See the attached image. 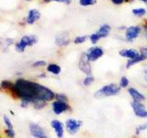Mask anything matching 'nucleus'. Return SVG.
Returning <instances> with one entry per match:
<instances>
[{
	"mask_svg": "<svg viewBox=\"0 0 147 138\" xmlns=\"http://www.w3.org/2000/svg\"><path fill=\"white\" fill-rule=\"evenodd\" d=\"M50 127L53 131L55 136L57 138H63L65 135V127H64V122H63L59 119H53L50 122Z\"/></svg>",
	"mask_w": 147,
	"mask_h": 138,
	"instance_id": "7",
	"label": "nucleus"
},
{
	"mask_svg": "<svg viewBox=\"0 0 147 138\" xmlns=\"http://www.w3.org/2000/svg\"><path fill=\"white\" fill-rule=\"evenodd\" d=\"M91 62L86 56V53H83L80 55L79 61H78V68L80 69L82 73H84L86 76L92 75V66Z\"/></svg>",
	"mask_w": 147,
	"mask_h": 138,
	"instance_id": "8",
	"label": "nucleus"
},
{
	"mask_svg": "<svg viewBox=\"0 0 147 138\" xmlns=\"http://www.w3.org/2000/svg\"><path fill=\"white\" fill-rule=\"evenodd\" d=\"M119 54L121 57L127 58L128 60H131L136 58L139 55V51L135 49H122L119 52Z\"/></svg>",
	"mask_w": 147,
	"mask_h": 138,
	"instance_id": "13",
	"label": "nucleus"
},
{
	"mask_svg": "<svg viewBox=\"0 0 147 138\" xmlns=\"http://www.w3.org/2000/svg\"><path fill=\"white\" fill-rule=\"evenodd\" d=\"M141 32V28L139 26H131L127 28L126 32H125V38L128 41H131L135 40L138 36H139Z\"/></svg>",
	"mask_w": 147,
	"mask_h": 138,
	"instance_id": "12",
	"label": "nucleus"
},
{
	"mask_svg": "<svg viewBox=\"0 0 147 138\" xmlns=\"http://www.w3.org/2000/svg\"><path fill=\"white\" fill-rule=\"evenodd\" d=\"M88 37L86 36V35H83V36H77L74 40V43L75 44H83L84 43H86V41L87 40Z\"/></svg>",
	"mask_w": 147,
	"mask_h": 138,
	"instance_id": "29",
	"label": "nucleus"
},
{
	"mask_svg": "<svg viewBox=\"0 0 147 138\" xmlns=\"http://www.w3.org/2000/svg\"><path fill=\"white\" fill-rule=\"evenodd\" d=\"M142 61H144V57L142 56V55L139 53V55L134 58V59H131V60H128L127 61V64H126V68L127 69H130L131 67H132L133 66H135L136 64L138 63H140V62H142Z\"/></svg>",
	"mask_w": 147,
	"mask_h": 138,
	"instance_id": "20",
	"label": "nucleus"
},
{
	"mask_svg": "<svg viewBox=\"0 0 147 138\" xmlns=\"http://www.w3.org/2000/svg\"><path fill=\"white\" fill-rule=\"evenodd\" d=\"M146 130H147V122L141 123L135 128V135L139 136L142 132H144Z\"/></svg>",
	"mask_w": 147,
	"mask_h": 138,
	"instance_id": "26",
	"label": "nucleus"
},
{
	"mask_svg": "<svg viewBox=\"0 0 147 138\" xmlns=\"http://www.w3.org/2000/svg\"><path fill=\"white\" fill-rule=\"evenodd\" d=\"M132 13H133V15H135L137 17H142L144 15H145L146 10L144 8H135L132 10Z\"/></svg>",
	"mask_w": 147,
	"mask_h": 138,
	"instance_id": "30",
	"label": "nucleus"
},
{
	"mask_svg": "<svg viewBox=\"0 0 147 138\" xmlns=\"http://www.w3.org/2000/svg\"><path fill=\"white\" fill-rule=\"evenodd\" d=\"M32 98H23L20 99V106L22 109H28L31 106Z\"/></svg>",
	"mask_w": 147,
	"mask_h": 138,
	"instance_id": "22",
	"label": "nucleus"
},
{
	"mask_svg": "<svg viewBox=\"0 0 147 138\" xmlns=\"http://www.w3.org/2000/svg\"><path fill=\"white\" fill-rule=\"evenodd\" d=\"M69 43H70V39H69L68 35H59L56 37L55 39V44L59 47H64V46H67Z\"/></svg>",
	"mask_w": 147,
	"mask_h": 138,
	"instance_id": "16",
	"label": "nucleus"
},
{
	"mask_svg": "<svg viewBox=\"0 0 147 138\" xmlns=\"http://www.w3.org/2000/svg\"><path fill=\"white\" fill-rule=\"evenodd\" d=\"M141 1H142V2H144V3H147V0H141Z\"/></svg>",
	"mask_w": 147,
	"mask_h": 138,
	"instance_id": "39",
	"label": "nucleus"
},
{
	"mask_svg": "<svg viewBox=\"0 0 147 138\" xmlns=\"http://www.w3.org/2000/svg\"><path fill=\"white\" fill-rule=\"evenodd\" d=\"M35 93L37 98L42 99L48 103H51L53 100H54L55 95H56V93L52 89H50V87L40 84V82L37 81L35 83Z\"/></svg>",
	"mask_w": 147,
	"mask_h": 138,
	"instance_id": "2",
	"label": "nucleus"
},
{
	"mask_svg": "<svg viewBox=\"0 0 147 138\" xmlns=\"http://www.w3.org/2000/svg\"><path fill=\"white\" fill-rule=\"evenodd\" d=\"M125 0H111V2L113 3V4H115V5H121V4H122Z\"/></svg>",
	"mask_w": 147,
	"mask_h": 138,
	"instance_id": "36",
	"label": "nucleus"
},
{
	"mask_svg": "<svg viewBox=\"0 0 147 138\" xmlns=\"http://www.w3.org/2000/svg\"><path fill=\"white\" fill-rule=\"evenodd\" d=\"M51 110L54 115L60 116V115L65 114L68 112H72V107L69 102H63L54 99L51 102Z\"/></svg>",
	"mask_w": 147,
	"mask_h": 138,
	"instance_id": "4",
	"label": "nucleus"
},
{
	"mask_svg": "<svg viewBox=\"0 0 147 138\" xmlns=\"http://www.w3.org/2000/svg\"><path fill=\"white\" fill-rule=\"evenodd\" d=\"M40 18V13L37 9H32L30 11L29 16L27 18V23L28 24H33Z\"/></svg>",
	"mask_w": 147,
	"mask_h": 138,
	"instance_id": "17",
	"label": "nucleus"
},
{
	"mask_svg": "<svg viewBox=\"0 0 147 138\" xmlns=\"http://www.w3.org/2000/svg\"><path fill=\"white\" fill-rule=\"evenodd\" d=\"M3 122L5 124V126H6V128H14L12 121L8 115H4L3 116Z\"/></svg>",
	"mask_w": 147,
	"mask_h": 138,
	"instance_id": "28",
	"label": "nucleus"
},
{
	"mask_svg": "<svg viewBox=\"0 0 147 138\" xmlns=\"http://www.w3.org/2000/svg\"><path fill=\"white\" fill-rule=\"evenodd\" d=\"M9 112H10V114H11V115H14V112H12V110H9Z\"/></svg>",
	"mask_w": 147,
	"mask_h": 138,
	"instance_id": "38",
	"label": "nucleus"
},
{
	"mask_svg": "<svg viewBox=\"0 0 147 138\" xmlns=\"http://www.w3.org/2000/svg\"><path fill=\"white\" fill-rule=\"evenodd\" d=\"M47 106H48V102H46V101L37 98V97L32 98L30 107L32 109H34L35 110H43Z\"/></svg>",
	"mask_w": 147,
	"mask_h": 138,
	"instance_id": "14",
	"label": "nucleus"
},
{
	"mask_svg": "<svg viewBox=\"0 0 147 138\" xmlns=\"http://www.w3.org/2000/svg\"><path fill=\"white\" fill-rule=\"evenodd\" d=\"M51 1H56V2H63V3H66L69 4L71 2V0H44V2H51Z\"/></svg>",
	"mask_w": 147,
	"mask_h": 138,
	"instance_id": "35",
	"label": "nucleus"
},
{
	"mask_svg": "<svg viewBox=\"0 0 147 138\" xmlns=\"http://www.w3.org/2000/svg\"><path fill=\"white\" fill-rule=\"evenodd\" d=\"M132 112L137 118L146 119L147 118V109L145 105L142 102H137V101H131V103Z\"/></svg>",
	"mask_w": 147,
	"mask_h": 138,
	"instance_id": "9",
	"label": "nucleus"
},
{
	"mask_svg": "<svg viewBox=\"0 0 147 138\" xmlns=\"http://www.w3.org/2000/svg\"><path fill=\"white\" fill-rule=\"evenodd\" d=\"M29 133L33 138H51L46 129L39 122H31L29 123Z\"/></svg>",
	"mask_w": 147,
	"mask_h": 138,
	"instance_id": "5",
	"label": "nucleus"
},
{
	"mask_svg": "<svg viewBox=\"0 0 147 138\" xmlns=\"http://www.w3.org/2000/svg\"><path fill=\"white\" fill-rule=\"evenodd\" d=\"M100 39H101V38L99 37V35H98V33H96H96L91 34V35L89 36V40H90V41H91V43H92V44H96Z\"/></svg>",
	"mask_w": 147,
	"mask_h": 138,
	"instance_id": "31",
	"label": "nucleus"
},
{
	"mask_svg": "<svg viewBox=\"0 0 147 138\" xmlns=\"http://www.w3.org/2000/svg\"><path fill=\"white\" fill-rule=\"evenodd\" d=\"M94 82H95V77L93 76H92V75L86 76L82 80V85L84 87H87L91 86Z\"/></svg>",
	"mask_w": 147,
	"mask_h": 138,
	"instance_id": "21",
	"label": "nucleus"
},
{
	"mask_svg": "<svg viewBox=\"0 0 147 138\" xmlns=\"http://www.w3.org/2000/svg\"><path fill=\"white\" fill-rule=\"evenodd\" d=\"M14 84L13 81H10V80H2L0 82V91L1 92H4V93L7 94L8 91L10 90V89L12 87Z\"/></svg>",
	"mask_w": 147,
	"mask_h": 138,
	"instance_id": "18",
	"label": "nucleus"
},
{
	"mask_svg": "<svg viewBox=\"0 0 147 138\" xmlns=\"http://www.w3.org/2000/svg\"><path fill=\"white\" fill-rule=\"evenodd\" d=\"M121 89L116 83H109V84L104 85L96 90L94 93V98L96 99H103L114 97L119 94Z\"/></svg>",
	"mask_w": 147,
	"mask_h": 138,
	"instance_id": "1",
	"label": "nucleus"
},
{
	"mask_svg": "<svg viewBox=\"0 0 147 138\" xmlns=\"http://www.w3.org/2000/svg\"><path fill=\"white\" fill-rule=\"evenodd\" d=\"M144 30H145V31H146V33H147V21L144 23Z\"/></svg>",
	"mask_w": 147,
	"mask_h": 138,
	"instance_id": "37",
	"label": "nucleus"
},
{
	"mask_svg": "<svg viewBox=\"0 0 147 138\" xmlns=\"http://www.w3.org/2000/svg\"><path fill=\"white\" fill-rule=\"evenodd\" d=\"M46 71H47V73L51 74V75L59 76L62 72V68L58 64L50 63L47 64V66H46Z\"/></svg>",
	"mask_w": 147,
	"mask_h": 138,
	"instance_id": "15",
	"label": "nucleus"
},
{
	"mask_svg": "<svg viewBox=\"0 0 147 138\" xmlns=\"http://www.w3.org/2000/svg\"><path fill=\"white\" fill-rule=\"evenodd\" d=\"M139 53L144 57V60L147 59V47H142L139 51Z\"/></svg>",
	"mask_w": 147,
	"mask_h": 138,
	"instance_id": "33",
	"label": "nucleus"
},
{
	"mask_svg": "<svg viewBox=\"0 0 147 138\" xmlns=\"http://www.w3.org/2000/svg\"><path fill=\"white\" fill-rule=\"evenodd\" d=\"M110 30H111L110 26H109L107 24H104L99 28V30L96 31V33H98L100 38L102 39V38H106V37L109 36Z\"/></svg>",
	"mask_w": 147,
	"mask_h": 138,
	"instance_id": "19",
	"label": "nucleus"
},
{
	"mask_svg": "<svg viewBox=\"0 0 147 138\" xmlns=\"http://www.w3.org/2000/svg\"><path fill=\"white\" fill-rule=\"evenodd\" d=\"M128 94L130 95V97L131 98L132 101H137V102H144V101L146 99L145 95L141 92L139 89H135V87H128Z\"/></svg>",
	"mask_w": 147,
	"mask_h": 138,
	"instance_id": "11",
	"label": "nucleus"
},
{
	"mask_svg": "<svg viewBox=\"0 0 147 138\" xmlns=\"http://www.w3.org/2000/svg\"><path fill=\"white\" fill-rule=\"evenodd\" d=\"M55 99L59 100V101H63V102H69V99L65 93H63V92H59L55 95Z\"/></svg>",
	"mask_w": 147,
	"mask_h": 138,
	"instance_id": "27",
	"label": "nucleus"
},
{
	"mask_svg": "<svg viewBox=\"0 0 147 138\" xmlns=\"http://www.w3.org/2000/svg\"><path fill=\"white\" fill-rule=\"evenodd\" d=\"M79 3H80L81 6L86 7V6H91V5L96 4V0H80Z\"/></svg>",
	"mask_w": 147,
	"mask_h": 138,
	"instance_id": "32",
	"label": "nucleus"
},
{
	"mask_svg": "<svg viewBox=\"0 0 147 138\" xmlns=\"http://www.w3.org/2000/svg\"><path fill=\"white\" fill-rule=\"evenodd\" d=\"M83 126V122L81 120L76 118H68L64 122V127H65V132L70 135H75L80 132Z\"/></svg>",
	"mask_w": 147,
	"mask_h": 138,
	"instance_id": "6",
	"label": "nucleus"
},
{
	"mask_svg": "<svg viewBox=\"0 0 147 138\" xmlns=\"http://www.w3.org/2000/svg\"><path fill=\"white\" fill-rule=\"evenodd\" d=\"M38 43V39L35 35H26L17 41L15 44V49L18 53H23L27 47H31Z\"/></svg>",
	"mask_w": 147,
	"mask_h": 138,
	"instance_id": "3",
	"label": "nucleus"
},
{
	"mask_svg": "<svg viewBox=\"0 0 147 138\" xmlns=\"http://www.w3.org/2000/svg\"><path fill=\"white\" fill-rule=\"evenodd\" d=\"M4 135L7 138H16V131L14 128H6L4 130Z\"/></svg>",
	"mask_w": 147,
	"mask_h": 138,
	"instance_id": "24",
	"label": "nucleus"
},
{
	"mask_svg": "<svg viewBox=\"0 0 147 138\" xmlns=\"http://www.w3.org/2000/svg\"><path fill=\"white\" fill-rule=\"evenodd\" d=\"M104 54L103 48L99 47V46H94L88 49L86 52V56L88 58L90 62H96L98 61L99 58H101Z\"/></svg>",
	"mask_w": 147,
	"mask_h": 138,
	"instance_id": "10",
	"label": "nucleus"
},
{
	"mask_svg": "<svg viewBox=\"0 0 147 138\" xmlns=\"http://www.w3.org/2000/svg\"><path fill=\"white\" fill-rule=\"evenodd\" d=\"M37 77H38L39 79H45V78L47 77V73H46V72H40V74H38Z\"/></svg>",
	"mask_w": 147,
	"mask_h": 138,
	"instance_id": "34",
	"label": "nucleus"
},
{
	"mask_svg": "<svg viewBox=\"0 0 147 138\" xmlns=\"http://www.w3.org/2000/svg\"><path fill=\"white\" fill-rule=\"evenodd\" d=\"M118 85L119 86L121 89H128L129 85H130V80H129V78L127 76H122L121 77V79H119V82Z\"/></svg>",
	"mask_w": 147,
	"mask_h": 138,
	"instance_id": "23",
	"label": "nucleus"
},
{
	"mask_svg": "<svg viewBox=\"0 0 147 138\" xmlns=\"http://www.w3.org/2000/svg\"><path fill=\"white\" fill-rule=\"evenodd\" d=\"M47 64H48L46 63V61H44V60H38V61H35L34 63H32L31 66L36 69H40V68L46 67Z\"/></svg>",
	"mask_w": 147,
	"mask_h": 138,
	"instance_id": "25",
	"label": "nucleus"
}]
</instances>
